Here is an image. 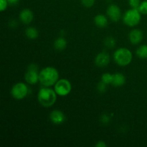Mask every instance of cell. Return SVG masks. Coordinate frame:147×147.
Segmentation results:
<instances>
[{"instance_id":"4fadbf2b","label":"cell","mask_w":147,"mask_h":147,"mask_svg":"<svg viewBox=\"0 0 147 147\" xmlns=\"http://www.w3.org/2000/svg\"><path fill=\"white\" fill-rule=\"evenodd\" d=\"M126 83V77L122 73H116L113 74V80L111 85L115 87H120Z\"/></svg>"},{"instance_id":"6da1fadb","label":"cell","mask_w":147,"mask_h":147,"mask_svg":"<svg viewBox=\"0 0 147 147\" xmlns=\"http://www.w3.org/2000/svg\"><path fill=\"white\" fill-rule=\"evenodd\" d=\"M59 80V73L53 67H46L42 69L39 75V81L45 87H50L55 84Z\"/></svg>"},{"instance_id":"44dd1931","label":"cell","mask_w":147,"mask_h":147,"mask_svg":"<svg viewBox=\"0 0 147 147\" xmlns=\"http://www.w3.org/2000/svg\"><path fill=\"white\" fill-rule=\"evenodd\" d=\"M106 89H107V84L104 83L103 82L100 81V83L98 84L97 90L98 91L100 92V93H104V92H106Z\"/></svg>"},{"instance_id":"4316f807","label":"cell","mask_w":147,"mask_h":147,"mask_svg":"<svg viewBox=\"0 0 147 147\" xmlns=\"http://www.w3.org/2000/svg\"><path fill=\"white\" fill-rule=\"evenodd\" d=\"M7 1L10 5H16L19 2V0H7Z\"/></svg>"},{"instance_id":"30bf717a","label":"cell","mask_w":147,"mask_h":147,"mask_svg":"<svg viewBox=\"0 0 147 147\" xmlns=\"http://www.w3.org/2000/svg\"><path fill=\"white\" fill-rule=\"evenodd\" d=\"M50 119L54 124L60 125L65 121V116L61 111L54 110L50 113Z\"/></svg>"},{"instance_id":"7402d4cb","label":"cell","mask_w":147,"mask_h":147,"mask_svg":"<svg viewBox=\"0 0 147 147\" xmlns=\"http://www.w3.org/2000/svg\"><path fill=\"white\" fill-rule=\"evenodd\" d=\"M129 4L131 8L138 9L141 4L140 0H129Z\"/></svg>"},{"instance_id":"484cf974","label":"cell","mask_w":147,"mask_h":147,"mask_svg":"<svg viewBox=\"0 0 147 147\" xmlns=\"http://www.w3.org/2000/svg\"><path fill=\"white\" fill-rule=\"evenodd\" d=\"M96 146H97V147H106V144L104 142L100 141V142H98L97 144H96Z\"/></svg>"},{"instance_id":"8992f818","label":"cell","mask_w":147,"mask_h":147,"mask_svg":"<svg viewBox=\"0 0 147 147\" xmlns=\"http://www.w3.org/2000/svg\"><path fill=\"white\" fill-rule=\"evenodd\" d=\"M39 72L38 66L36 64H31L28 66L25 73V80L28 84L35 85L39 81Z\"/></svg>"},{"instance_id":"277c9868","label":"cell","mask_w":147,"mask_h":147,"mask_svg":"<svg viewBox=\"0 0 147 147\" xmlns=\"http://www.w3.org/2000/svg\"><path fill=\"white\" fill-rule=\"evenodd\" d=\"M142 19L141 12L138 9L131 8L127 10L123 16V22L129 27H135L139 24Z\"/></svg>"},{"instance_id":"2e32d148","label":"cell","mask_w":147,"mask_h":147,"mask_svg":"<svg viewBox=\"0 0 147 147\" xmlns=\"http://www.w3.org/2000/svg\"><path fill=\"white\" fill-rule=\"evenodd\" d=\"M25 35L30 40H35L38 37L39 33L37 29L33 27H30L26 29Z\"/></svg>"},{"instance_id":"603a6c76","label":"cell","mask_w":147,"mask_h":147,"mask_svg":"<svg viewBox=\"0 0 147 147\" xmlns=\"http://www.w3.org/2000/svg\"><path fill=\"white\" fill-rule=\"evenodd\" d=\"M81 2L84 7L89 8L94 5L95 0H81Z\"/></svg>"},{"instance_id":"52a82bcc","label":"cell","mask_w":147,"mask_h":147,"mask_svg":"<svg viewBox=\"0 0 147 147\" xmlns=\"http://www.w3.org/2000/svg\"><path fill=\"white\" fill-rule=\"evenodd\" d=\"M54 90L58 96H66L71 91V83L67 79H60L55 84Z\"/></svg>"},{"instance_id":"5b68a950","label":"cell","mask_w":147,"mask_h":147,"mask_svg":"<svg viewBox=\"0 0 147 147\" xmlns=\"http://www.w3.org/2000/svg\"><path fill=\"white\" fill-rule=\"evenodd\" d=\"M28 87L24 83H17L12 86L11 89V94L14 98L17 100H22L28 94Z\"/></svg>"},{"instance_id":"9c48e42d","label":"cell","mask_w":147,"mask_h":147,"mask_svg":"<svg viewBox=\"0 0 147 147\" xmlns=\"http://www.w3.org/2000/svg\"><path fill=\"white\" fill-rule=\"evenodd\" d=\"M110 63V56L106 52H102L98 54L95 58V63L99 67H106Z\"/></svg>"},{"instance_id":"d6986e66","label":"cell","mask_w":147,"mask_h":147,"mask_svg":"<svg viewBox=\"0 0 147 147\" xmlns=\"http://www.w3.org/2000/svg\"><path fill=\"white\" fill-rule=\"evenodd\" d=\"M105 45L108 47V48H113L116 46V40L113 38V37H108L104 41Z\"/></svg>"},{"instance_id":"7a4b0ae2","label":"cell","mask_w":147,"mask_h":147,"mask_svg":"<svg viewBox=\"0 0 147 147\" xmlns=\"http://www.w3.org/2000/svg\"><path fill=\"white\" fill-rule=\"evenodd\" d=\"M57 99V93L51 88L47 87L40 89L37 94V100L42 106L49 108L55 104Z\"/></svg>"},{"instance_id":"8fae6325","label":"cell","mask_w":147,"mask_h":147,"mask_svg":"<svg viewBox=\"0 0 147 147\" xmlns=\"http://www.w3.org/2000/svg\"><path fill=\"white\" fill-rule=\"evenodd\" d=\"M143 32L139 29H134L130 32L129 39L132 45H138L143 40Z\"/></svg>"},{"instance_id":"ffe728a7","label":"cell","mask_w":147,"mask_h":147,"mask_svg":"<svg viewBox=\"0 0 147 147\" xmlns=\"http://www.w3.org/2000/svg\"><path fill=\"white\" fill-rule=\"evenodd\" d=\"M138 9L140 11L141 14H147V0L141 2Z\"/></svg>"},{"instance_id":"9a60e30c","label":"cell","mask_w":147,"mask_h":147,"mask_svg":"<svg viewBox=\"0 0 147 147\" xmlns=\"http://www.w3.org/2000/svg\"><path fill=\"white\" fill-rule=\"evenodd\" d=\"M53 45H54L55 49L56 50L63 51L65 49L66 46H67V41L63 37H59L55 40Z\"/></svg>"},{"instance_id":"3957f363","label":"cell","mask_w":147,"mask_h":147,"mask_svg":"<svg viewBox=\"0 0 147 147\" xmlns=\"http://www.w3.org/2000/svg\"><path fill=\"white\" fill-rule=\"evenodd\" d=\"M133 59L132 53L129 49L121 47L117 49L113 53V60L119 65L126 66L130 64Z\"/></svg>"},{"instance_id":"cb8c5ba5","label":"cell","mask_w":147,"mask_h":147,"mask_svg":"<svg viewBox=\"0 0 147 147\" xmlns=\"http://www.w3.org/2000/svg\"><path fill=\"white\" fill-rule=\"evenodd\" d=\"M8 4L9 3L7 0H0V11H5L8 7Z\"/></svg>"},{"instance_id":"e0dca14e","label":"cell","mask_w":147,"mask_h":147,"mask_svg":"<svg viewBox=\"0 0 147 147\" xmlns=\"http://www.w3.org/2000/svg\"><path fill=\"white\" fill-rule=\"evenodd\" d=\"M136 55L142 59L147 58V45H144L140 46L136 51Z\"/></svg>"},{"instance_id":"7c38bea8","label":"cell","mask_w":147,"mask_h":147,"mask_svg":"<svg viewBox=\"0 0 147 147\" xmlns=\"http://www.w3.org/2000/svg\"><path fill=\"white\" fill-rule=\"evenodd\" d=\"M34 18L32 11L29 9H24L20 14V19L23 23L27 24L32 22Z\"/></svg>"},{"instance_id":"d4e9b609","label":"cell","mask_w":147,"mask_h":147,"mask_svg":"<svg viewBox=\"0 0 147 147\" xmlns=\"http://www.w3.org/2000/svg\"><path fill=\"white\" fill-rule=\"evenodd\" d=\"M111 117L108 114H103L102 115V116L100 117V122L102 123H104V124H107L110 122Z\"/></svg>"},{"instance_id":"ac0fdd59","label":"cell","mask_w":147,"mask_h":147,"mask_svg":"<svg viewBox=\"0 0 147 147\" xmlns=\"http://www.w3.org/2000/svg\"><path fill=\"white\" fill-rule=\"evenodd\" d=\"M112 80H113V75L110 74L109 73H103L101 76V80L100 81L103 82L106 84H111Z\"/></svg>"},{"instance_id":"ba28073f","label":"cell","mask_w":147,"mask_h":147,"mask_svg":"<svg viewBox=\"0 0 147 147\" xmlns=\"http://www.w3.org/2000/svg\"><path fill=\"white\" fill-rule=\"evenodd\" d=\"M106 13L110 20L115 22L119 21L121 17V11L120 8L116 4H111L107 8Z\"/></svg>"},{"instance_id":"5bb4252c","label":"cell","mask_w":147,"mask_h":147,"mask_svg":"<svg viewBox=\"0 0 147 147\" xmlns=\"http://www.w3.org/2000/svg\"><path fill=\"white\" fill-rule=\"evenodd\" d=\"M94 23L99 28H104L108 25V19L103 14H97L94 18Z\"/></svg>"}]
</instances>
